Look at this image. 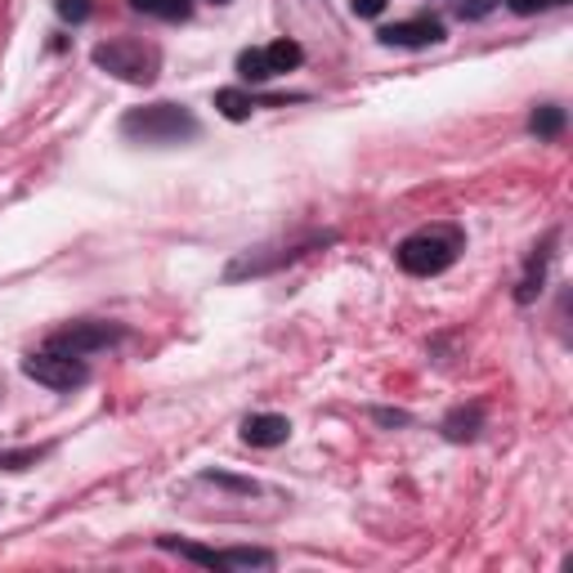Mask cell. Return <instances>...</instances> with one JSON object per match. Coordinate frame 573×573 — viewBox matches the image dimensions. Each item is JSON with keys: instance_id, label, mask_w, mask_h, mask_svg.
Here are the masks:
<instances>
[{"instance_id": "obj_1", "label": "cell", "mask_w": 573, "mask_h": 573, "mask_svg": "<svg viewBox=\"0 0 573 573\" xmlns=\"http://www.w3.org/2000/svg\"><path fill=\"white\" fill-rule=\"evenodd\" d=\"M121 135L144 139V144H179L198 135V117L175 103H152V108H130L121 117Z\"/></svg>"}, {"instance_id": "obj_2", "label": "cell", "mask_w": 573, "mask_h": 573, "mask_svg": "<svg viewBox=\"0 0 573 573\" xmlns=\"http://www.w3.org/2000/svg\"><path fill=\"white\" fill-rule=\"evenodd\" d=\"M457 251H462L457 229H417L413 238L399 243V265L413 278H435L457 260Z\"/></svg>"}, {"instance_id": "obj_3", "label": "cell", "mask_w": 573, "mask_h": 573, "mask_svg": "<svg viewBox=\"0 0 573 573\" xmlns=\"http://www.w3.org/2000/svg\"><path fill=\"white\" fill-rule=\"evenodd\" d=\"M23 372L37 381V386H50V391H72V386H86V363L77 354H63V349H41V354H28L23 358Z\"/></svg>"}, {"instance_id": "obj_4", "label": "cell", "mask_w": 573, "mask_h": 573, "mask_svg": "<svg viewBox=\"0 0 573 573\" xmlns=\"http://www.w3.org/2000/svg\"><path fill=\"white\" fill-rule=\"evenodd\" d=\"M95 63L108 68L121 81H152V50H144L139 41H108L95 50Z\"/></svg>"}, {"instance_id": "obj_5", "label": "cell", "mask_w": 573, "mask_h": 573, "mask_svg": "<svg viewBox=\"0 0 573 573\" xmlns=\"http://www.w3.org/2000/svg\"><path fill=\"white\" fill-rule=\"evenodd\" d=\"M117 336H121V332H117L112 323H72V327H63V332L50 336V349H63V354L86 358V354H95V349H108Z\"/></svg>"}, {"instance_id": "obj_6", "label": "cell", "mask_w": 573, "mask_h": 573, "mask_svg": "<svg viewBox=\"0 0 573 573\" xmlns=\"http://www.w3.org/2000/svg\"><path fill=\"white\" fill-rule=\"evenodd\" d=\"M166 546H175L184 560H198V564H207V569H269L274 564V555L269 551H207V546H184V542H166Z\"/></svg>"}, {"instance_id": "obj_7", "label": "cell", "mask_w": 573, "mask_h": 573, "mask_svg": "<svg viewBox=\"0 0 573 573\" xmlns=\"http://www.w3.org/2000/svg\"><path fill=\"white\" fill-rule=\"evenodd\" d=\"M381 46H439L444 41V23L439 19H404V23H391L376 32Z\"/></svg>"}, {"instance_id": "obj_8", "label": "cell", "mask_w": 573, "mask_h": 573, "mask_svg": "<svg viewBox=\"0 0 573 573\" xmlns=\"http://www.w3.org/2000/svg\"><path fill=\"white\" fill-rule=\"evenodd\" d=\"M287 435H292V422L278 413H256L243 422V439L251 448H278V444H287Z\"/></svg>"}, {"instance_id": "obj_9", "label": "cell", "mask_w": 573, "mask_h": 573, "mask_svg": "<svg viewBox=\"0 0 573 573\" xmlns=\"http://www.w3.org/2000/svg\"><path fill=\"white\" fill-rule=\"evenodd\" d=\"M265 59H269V68H274V77H278V72L300 68V59H305V55H300V46H296V41H287V37H283V41L265 46Z\"/></svg>"}, {"instance_id": "obj_10", "label": "cell", "mask_w": 573, "mask_h": 573, "mask_svg": "<svg viewBox=\"0 0 573 573\" xmlns=\"http://www.w3.org/2000/svg\"><path fill=\"white\" fill-rule=\"evenodd\" d=\"M130 10L152 14V19H188V0H130Z\"/></svg>"}, {"instance_id": "obj_11", "label": "cell", "mask_w": 573, "mask_h": 573, "mask_svg": "<svg viewBox=\"0 0 573 573\" xmlns=\"http://www.w3.org/2000/svg\"><path fill=\"white\" fill-rule=\"evenodd\" d=\"M216 108H220V117H229V121H247L251 117V95H243V90H216Z\"/></svg>"}, {"instance_id": "obj_12", "label": "cell", "mask_w": 573, "mask_h": 573, "mask_svg": "<svg viewBox=\"0 0 573 573\" xmlns=\"http://www.w3.org/2000/svg\"><path fill=\"white\" fill-rule=\"evenodd\" d=\"M542 274H546V247H537V251H533V260H528V269H524V283H520V305H528V300L542 292Z\"/></svg>"}, {"instance_id": "obj_13", "label": "cell", "mask_w": 573, "mask_h": 573, "mask_svg": "<svg viewBox=\"0 0 573 573\" xmlns=\"http://www.w3.org/2000/svg\"><path fill=\"white\" fill-rule=\"evenodd\" d=\"M238 77H243V81H269L274 68H269L265 50H243V55H238Z\"/></svg>"}, {"instance_id": "obj_14", "label": "cell", "mask_w": 573, "mask_h": 573, "mask_svg": "<svg viewBox=\"0 0 573 573\" xmlns=\"http://www.w3.org/2000/svg\"><path fill=\"white\" fill-rule=\"evenodd\" d=\"M444 431H448V439H475V431H480V413H453Z\"/></svg>"}, {"instance_id": "obj_15", "label": "cell", "mask_w": 573, "mask_h": 573, "mask_svg": "<svg viewBox=\"0 0 573 573\" xmlns=\"http://www.w3.org/2000/svg\"><path fill=\"white\" fill-rule=\"evenodd\" d=\"M528 126H533V135H560V126H564V112H560V108H537Z\"/></svg>"}, {"instance_id": "obj_16", "label": "cell", "mask_w": 573, "mask_h": 573, "mask_svg": "<svg viewBox=\"0 0 573 573\" xmlns=\"http://www.w3.org/2000/svg\"><path fill=\"white\" fill-rule=\"evenodd\" d=\"M59 19L86 23V19H90V0H59Z\"/></svg>"}, {"instance_id": "obj_17", "label": "cell", "mask_w": 573, "mask_h": 573, "mask_svg": "<svg viewBox=\"0 0 573 573\" xmlns=\"http://www.w3.org/2000/svg\"><path fill=\"white\" fill-rule=\"evenodd\" d=\"M493 6H497V0H457V14L462 19H484Z\"/></svg>"}, {"instance_id": "obj_18", "label": "cell", "mask_w": 573, "mask_h": 573, "mask_svg": "<svg viewBox=\"0 0 573 573\" xmlns=\"http://www.w3.org/2000/svg\"><path fill=\"white\" fill-rule=\"evenodd\" d=\"M349 10L363 14V19H376L381 10H386V0H349Z\"/></svg>"}, {"instance_id": "obj_19", "label": "cell", "mask_w": 573, "mask_h": 573, "mask_svg": "<svg viewBox=\"0 0 573 573\" xmlns=\"http://www.w3.org/2000/svg\"><path fill=\"white\" fill-rule=\"evenodd\" d=\"M506 6H511L515 14H537V10L546 6V0H506Z\"/></svg>"}, {"instance_id": "obj_20", "label": "cell", "mask_w": 573, "mask_h": 573, "mask_svg": "<svg viewBox=\"0 0 573 573\" xmlns=\"http://www.w3.org/2000/svg\"><path fill=\"white\" fill-rule=\"evenodd\" d=\"M546 6H569V0H546Z\"/></svg>"}, {"instance_id": "obj_21", "label": "cell", "mask_w": 573, "mask_h": 573, "mask_svg": "<svg viewBox=\"0 0 573 573\" xmlns=\"http://www.w3.org/2000/svg\"><path fill=\"white\" fill-rule=\"evenodd\" d=\"M211 6H229V0H211Z\"/></svg>"}]
</instances>
